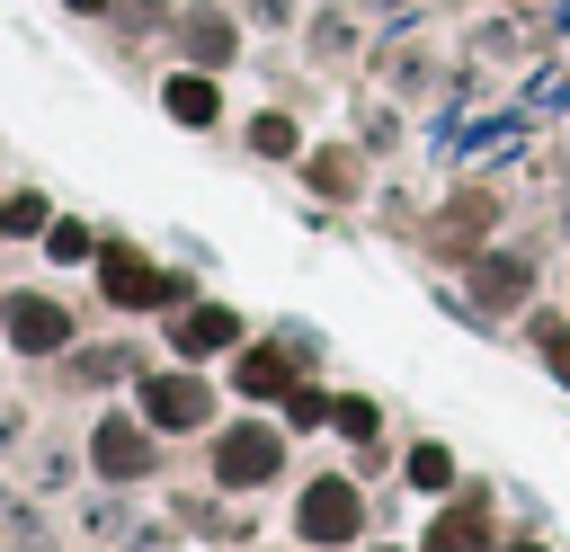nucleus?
<instances>
[{
    "instance_id": "nucleus-1",
    "label": "nucleus",
    "mask_w": 570,
    "mask_h": 552,
    "mask_svg": "<svg viewBox=\"0 0 570 552\" xmlns=\"http://www.w3.org/2000/svg\"><path fill=\"white\" fill-rule=\"evenodd\" d=\"M303 534L312 543H347L356 534V490L347 481H312L303 490Z\"/></svg>"
},
{
    "instance_id": "nucleus-2",
    "label": "nucleus",
    "mask_w": 570,
    "mask_h": 552,
    "mask_svg": "<svg viewBox=\"0 0 570 552\" xmlns=\"http://www.w3.org/2000/svg\"><path fill=\"white\" fill-rule=\"evenodd\" d=\"M107 294H116V303H169L178 285H169L160 267H142L134 249H107Z\"/></svg>"
},
{
    "instance_id": "nucleus-3",
    "label": "nucleus",
    "mask_w": 570,
    "mask_h": 552,
    "mask_svg": "<svg viewBox=\"0 0 570 552\" xmlns=\"http://www.w3.org/2000/svg\"><path fill=\"white\" fill-rule=\"evenodd\" d=\"M142 410H151L160 427H196V418H205L214 401H205V383H187V374H169V383H151V392H142Z\"/></svg>"
},
{
    "instance_id": "nucleus-4",
    "label": "nucleus",
    "mask_w": 570,
    "mask_h": 552,
    "mask_svg": "<svg viewBox=\"0 0 570 552\" xmlns=\"http://www.w3.org/2000/svg\"><path fill=\"white\" fill-rule=\"evenodd\" d=\"M258 472H276V436H267V427L223 436V481H258Z\"/></svg>"
},
{
    "instance_id": "nucleus-5",
    "label": "nucleus",
    "mask_w": 570,
    "mask_h": 552,
    "mask_svg": "<svg viewBox=\"0 0 570 552\" xmlns=\"http://www.w3.org/2000/svg\"><path fill=\"white\" fill-rule=\"evenodd\" d=\"M9 329H18L27 347H62V312H53V303H36V294H18V303H9Z\"/></svg>"
},
{
    "instance_id": "nucleus-6",
    "label": "nucleus",
    "mask_w": 570,
    "mask_h": 552,
    "mask_svg": "<svg viewBox=\"0 0 570 552\" xmlns=\"http://www.w3.org/2000/svg\"><path fill=\"white\" fill-rule=\"evenodd\" d=\"M98 463L107 472H142V436L134 427H98Z\"/></svg>"
},
{
    "instance_id": "nucleus-7",
    "label": "nucleus",
    "mask_w": 570,
    "mask_h": 552,
    "mask_svg": "<svg viewBox=\"0 0 570 552\" xmlns=\"http://www.w3.org/2000/svg\"><path fill=\"white\" fill-rule=\"evenodd\" d=\"M223 338H232V312H196L187 321V356H214Z\"/></svg>"
},
{
    "instance_id": "nucleus-8",
    "label": "nucleus",
    "mask_w": 570,
    "mask_h": 552,
    "mask_svg": "<svg viewBox=\"0 0 570 552\" xmlns=\"http://www.w3.org/2000/svg\"><path fill=\"white\" fill-rule=\"evenodd\" d=\"M169 107H178V116H196V125H205V116H214V89H205V80H169Z\"/></svg>"
},
{
    "instance_id": "nucleus-9",
    "label": "nucleus",
    "mask_w": 570,
    "mask_h": 552,
    "mask_svg": "<svg viewBox=\"0 0 570 552\" xmlns=\"http://www.w3.org/2000/svg\"><path fill=\"white\" fill-rule=\"evenodd\" d=\"M410 481H419V490H445V481H454V463H445L436 445H419V454H410Z\"/></svg>"
},
{
    "instance_id": "nucleus-10",
    "label": "nucleus",
    "mask_w": 570,
    "mask_h": 552,
    "mask_svg": "<svg viewBox=\"0 0 570 552\" xmlns=\"http://www.w3.org/2000/svg\"><path fill=\"white\" fill-rule=\"evenodd\" d=\"M454 543H481V507H454V516L436 525V552H454Z\"/></svg>"
},
{
    "instance_id": "nucleus-11",
    "label": "nucleus",
    "mask_w": 570,
    "mask_h": 552,
    "mask_svg": "<svg viewBox=\"0 0 570 552\" xmlns=\"http://www.w3.org/2000/svg\"><path fill=\"white\" fill-rule=\"evenodd\" d=\"M240 383H249V392H285V365H276V356H249Z\"/></svg>"
}]
</instances>
